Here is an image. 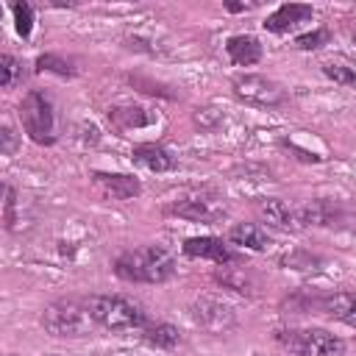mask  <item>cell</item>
<instances>
[{"instance_id": "10", "label": "cell", "mask_w": 356, "mask_h": 356, "mask_svg": "<svg viewBox=\"0 0 356 356\" xmlns=\"http://www.w3.org/2000/svg\"><path fill=\"white\" fill-rule=\"evenodd\" d=\"M312 17H314V8L306 6V3H281L273 14H267V19L261 25H264L267 33H278L281 36V33H289L298 25L309 22Z\"/></svg>"}, {"instance_id": "18", "label": "cell", "mask_w": 356, "mask_h": 356, "mask_svg": "<svg viewBox=\"0 0 356 356\" xmlns=\"http://www.w3.org/2000/svg\"><path fill=\"white\" fill-rule=\"evenodd\" d=\"M225 53L231 58V64L236 67H250L256 61H261V42L250 33H234L225 42Z\"/></svg>"}, {"instance_id": "7", "label": "cell", "mask_w": 356, "mask_h": 356, "mask_svg": "<svg viewBox=\"0 0 356 356\" xmlns=\"http://www.w3.org/2000/svg\"><path fill=\"white\" fill-rule=\"evenodd\" d=\"M356 220V209L348 206L345 200H331V197H317L309 200L298 209V222L303 225H314V228H339L345 222Z\"/></svg>"}, {"instance_id": "12", "label": "cell", "mask_w": 356, "mask_h": 356, "mask_svg": "<svg viewBox=\"0 0 356 356\" xmlns=\"http://www.w3.org/2000/svg\"><path fill=\"white\" fill-rule=\"evenodd\" d=\"M184 253L189 259H209L214 264H231V261H236V256L231 253L228 242H222L220 236H189L184 242Z\"/></svg>"}, {"instance_id": "26", "label": "cell", "mask_w": 356, "mask_h": 356, "mask_svg": "<svg viewBox=\"0 0 356 356\" xmlns=\"http://www.w3.org/2000/svg\"><path fill=\"white\" fill-rule=\"evenodd\" d=\"M328 39H331V31H328V28H314V31H309V33H300V36L295 39V47H298V50H317V47L328 44Z\"/></svg>"}, {"instance_id": "2", "label": "cell", "mask_w": 356, "mask_h": 356, "mask_svg": "<svg viewBox=\"0 0 356 356\" xmlns=\"http://www.w3.org/2000/svg\"><path fill=\"white\" fill-rule=\"evenodd\" d=\"M42 328L58 339H78L89 337L97 323L89 312L86 298H58L42 309Z\"/></svg>"}, {"instance_id": "3", "label": "cell", "mask_w": 356, "mask_h": 356, "mask_svg": "<svg viewBox=\"0 0 356 356\" xmlns=\"http://www.w3.org/2000/svg\"><path fill=\"white\" fill-rule=\"evenodd\" d=\"M273 339L289 356H345V339L331 334L328 328L306 325V328H275Z\"/></svg>"}, {"instance_id": "4", "label": "cell", "mask_w": 356, "mask_h": 356, "mask_svg": "<svg viewBox=\"0 0 356 356\" xmlns=\"http://www.w3.org/2000/svg\"><path fill=\"white\" fill-rule=\"evenodd\" d=\"M86 300H89V312H92L97 328L134 331V328H145V323H147L145 309L125 295H89Z\"/></svg>"}, {"instance_id": "24", "label": "cell", "mask_w": 356, "mask_h": 356, "mask_svg": "<svg viewBox=\"0 0 356 356\" xmlns=\"http://www.w3.org/2000/svg\"><path fill=\"white\" fill-rule=\"evenodd\" d=\"M192 120H195V125L200 131H217L225 122V114L220 108H214V106H197L192 111Z\"/></svg>"}, {"instance_id": "11", "label": "cell", "mask_w": 356, "mask_h": 356, "mask_svg": "<svg viewBox=\"0 0 356 356\" xmlns=\"http://www.w3.org/2000/svg\"><path fill=\"white\" fill-rule=\"evenodd\" d=\"M106 117H108V125H111L114 131L147 128V125H153V122H156V117H153V114H150V111H147L142 103H131V100L108 106Z\"/></svg>"}, {"instance_id": "8", "label": "cell", "mask_w": 356, "mask_h": 356, "mask_svg": "<svg viewBox=\"0 0 356 356\" xmlns=\"http://www.w3.org/2000/svg\"><path fill=\"white\" fill-rule=\"evenodd\" d=\"M167 214H175V217L189 220V222H206V225H211V222H220L228 214V209L214 195H189V197L172 200L167 206Z\"/></svg>"}, {"instance_id": "28", "label": "cell", "mask_w": 356, "mask_h": 356, "mask_svg": "<svg viewBox=\"0 0 356 356\" xmlns=\"http://www.w3.org/2000/svg\"><path fill=\"white\" fill-rule=\"evenodd\" d=\"M14 209H17V192H14V186H6V200H3V225H6V231H11L14 222H17Z\"/></svg>"}, {"instance_id": "19", "label": "cell", "mask_w": 356, "mask_h": 356, "mask_svg": "<svg viewBox=\"0 0 356 356\" xmlns=\"http://www.w3.org/2000/svg\"><path fill=\"white\" fill-rule=\"evenodd\" d=\"M231 264H234V261H231ZM231 264H220V267L214 270V281L222 284L225 289L236 292V295H253L256 281H253L250 270H245V267H231Z\"/></svg>"}, {"instance_id": "27", "label": "cell", "mask_w": 356, "mask_h": 356, "mask_svg": "<svg viewBox=\"0 0 356 356\" xmlns=\"http://www.w3.org/2000/svg\"><path fill=\"white\" fill-rule=\"evenodd\" d=\"M281 264L292 267V270H317L314 264H320L317 256H309V253H292V256H284Z\"/></svg>"}, {"instance_id": "22", "label": "cell", "mask_w": 356, "mask_h": 356, "mask_svg": "<svg viewBox=\"0 0 356 356\" xmlns=\"http://www.w3.org/2000/svg\"><path fill=\"white\" fill-rule=\"evenodd\" d=\"M323 72H325V78H331L334 83H339V86H345V89H356V70H353V67H348V64H342V61H325V64H323Z\"/></svg>"}, {"instance_id": "32", "label": "cell", "mask_w": 356, "mask_h": 356, "mask_svg": "<svg viewBox=\"0 0 356 356\" xmlns=\"http://www.w3.org/2000/svg\"><path fill=\"white\" fill-rule=\"evenodd\" d=\"M253 356H259V353H253Z\"/></svg>"}, {"instance_id": "15", "label": "cell", "mask_w": 356, "mask_h": 356, "mask_svg": "<svg viewBox=\"0 0 356 356\" xmlns=\"http://www.w3.org/2000/svg\"><path fill=\"white\" fill-rule=\"evenodd\" d=\"M131 161L139 164V167H145V170H150V172H167V170L175 167V156L164 145H159V142H142V145H136L131 150Z\"/></svg>"}, {"instance_id": "20", "label": "cell", "mask_w": 356, "mask_h": 356, "mask_svg": "<svg viewBox=\"0 0 356 356\" xmlns=\"http://www.w3.org/2000/svg\"><path fill=\"white\" fill-rule=\"evenodd\" d=\"M145 342L159 350H172L181 342V331L172 323H153V325H145Z\"/></svg>"}, {"instance_id": "9", "label": "cell", "mask_w": 356, "mask_h": 356, "mask_svg": "<svg viewBox=\"0 0 356 356\" xmlns=\"http://www.w3.org/2000/svg\"><path fill=\"white\" fill-rule=\"evenodd\" d=\"M189 317L195 320L197 328H203L209 334H225L236 325V312L217 298H197L189 306Z\"/></svg>"}, {"instance_id": "1", "label": "cell", "mask_w": 356, "mask_h": 356, "mask_svg": "<svg viewBox=\"0 0 356 356\" xmlns=\"http://www.w3.org/2000/svg\"><path fill=\"white\" fill-rule=\"evenodd\" d=\"M111 270L128 284H164L175 275V259L161 245H142L122 250L114 259Z\"/></svg>"}, {"instance_id": "5", "label": "cell", "mask_w": 356, "mask_h": 356, "mask_svg": "<svg viewBox=\"0 0 356 356\" xmlns=\"http://www.w3.org/2000/svg\"><path fill=\"white\" fill-rule=\"evenodd\" d=\"M19 122L31 142L53 145L56 142V114H53L50 95L42 89H31L19 103Z\"/></svg>"}, {"instance_id": "21", "label": "cell", "mask_w": 356, "mask_h": 356, "mask_svg": "<svg viewBox=\"0 0 356 356\" xmlns=\"http://www.w3.org/2000/svg\"><path fill=\"white\" fill-rule=\"evenodd\" d=\"M36 70H39V72H56V75H61V78H72V75H75L72 61H67V58H61V56H56V53H42V56L36 58Z\"/></svg>"}, {"instance_id": "25", "label": "cell", "mask_w": 356, "mask_h": 356, "mask_svg": "<svg viewBox=\"0 0 356 356\" xmlns=\"http://www.w3.org/2000/svg\"><path fill=\"white\" fill-rule=\"evenodd\" d=\"M0 70H3V89H14L19 81H22V61L11 53H3L0 56Z\"/></svg>"}, {"instance_id": "13", "label": "cell", "mask_w": 356, "mask_h": 356, "mask_svg": "<svg viewBox=\"0 0 356 356\" xmlns=\"http://www.w3.org/2000/svg\"><path fill=\"white\" fill-rule=\"evenodd\" d=\"M92 181H95V186L103 189V195H108L114 200H131V197H136L142 192L139 178L125 175V172H103V170H97V172H92Z\"/></svg>"}, {"instance_id": "30", "label": "cell", "mask_w": 356, "mask_h": 356, "mask_svg": "<svg viewBox=\"0 0 356 356\" xmlns=\"http://www.w3.org/2000/svg\"><path fill=\"white\" fill-rule=\"evenodd\" d=\"M225 6V11H234V14H239V11H250L253 8V3H222Z\"/></svg>"}, {"instance_id": "29", "label": "cell", "mask_w": 356, "mask_h": 356, "mask_svg": "<svg viewBox=\"0 0 356 356\" xmlns=\"http://www.w3.org/2000/svg\"><path fill=\"white\" fill-rule=\"evenodd\" d=\"M3 156H14V150H17V134H14V128L11 125H3Z\"/></svg>"}, {"instance_id": "17", "label": "cell", "mask_w": 356, "mask_h": 356, "mask_svg": "<svg viewBox=\"0 0 356 356\" xmlns=\"http://www.w3.org/2000/svg\"><path fill=\"white\" fill-rule=\"evenodd\" d=\"M317 309L325 312L328 317L356 328V292H331V295H323L317 300Z\"/></svg>"}, {"instance_id": "6", "label": "cell", "mask_w": 356, "mask_h": 356, "mask_svg": "<svg viewBox=\"0 0 356 356\" xmlns=\"http://www.w3.org/2000/svg\"><path fill=\"white\" fill-rule=\"evenodd\" d=\"M231 92L239 103L256 106V108H278L286 103V92L267 75L259 72H245L231 81Z\"/></svg>"}, {"instance_id": "23", "label": "cell", "mask_w": 356, "mask_h": 356, "mask_svg": "<svg viewBox=\"0 0 356 356\" xmlns=\"http://www.w3.org/2000/svg\"><path fill=\"white\" fill-rule=\"evenodd\" d=\"M11 14H14V28H17V33H19L22 39H28L31 31H33V6L25 3V0H17V3H11Z\"/></svg>"}, {"instance_id": "14", "label": "cell", "mask_w": 356, "mask_h": 356, "mask_svg": "<svg viewBox=\"0 0 356 356\" xmlns=\"http://www.w3.org/2000/svg\"><path fill=\"white\" fill-rule=\"evenodd\" d=\"M225 242L228 245H236L242 250H256V253H264L273 245L267 228L259 225V222H236V225H231Z\"/></svg>"}, {"instance_id": "31", "label": "cell", "mask_w": 356, "mask_h": 356, "mask_svg": "<svg viewBox=\"0 0 356 356\" xmlns=\"http://www.w3.org/2000/svg\"><path fill=\"white\" fill-rule=\"evenodd\" d=\"M353 42H356V31H353Z\"/></svg>"}, {"instance_id": "16", "label": "cell", "mask_w": 356, "mask_h": 356, "mask_svg": "<svg viewBox=\"0 0 356 356\" xmlns=\"http://www.w3.org/2000/svg\"><path fill=\"white\" fill-rule=\"evenodd\" d=\"M256 209L261 214L264 222L281 228V231H295L300 228L298 222V209H289V203H284L281 197H259L256 200Z\"/></svg>"}]
</instances>
